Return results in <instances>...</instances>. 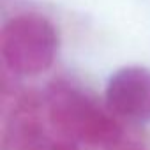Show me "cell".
Instances as JSON below:
<instances>
[{
  "label": "cell",
  "instance_id": "cell-5",
  "mask_svg": "<svg viewBox=\"0 0 150 150\" xmlns=\"http://www.w3.org/2000/svg\"><path fill=\"white\" fill-rule=\"evenodd\" d=\"M108 150H150V146H146L141 141H134V139H122L118 145L108 148Z\"/></svg>",
  "mask_w": 150,
  "mask_h": 150
},
{
  "label": "cell",
  "instance_id": "cell-1",
  "mask_svg": "<svg viewBox=\"0 0 150 150\" xmlns=\"http://www.w3.org/2000/svg\"><path fill=\"white\" fill-rule=\"evenodd\" d=\"M41 94L55 125L80 146L108 150L125 139L120 118L80 83L55 78Z\"/></svg>",
  "mask_w": 150,
  "mask_h": 150
},
{
  "label": "cell",
  "instance_id": "cell-2",
  "mask_svg": "<svg viewBox=\"0 0 150 150\" xmlns=\"http://www.w3.org/2000/svg\"><path fill=\"white\" fill-rule=\"evenodd\" d=\"M2 150H80V145L64 134L42 101V94L11 92L4 88Z\"/></svg>",
  "mask_w": 150,
  "mask_h": 150
},
{
  "label": "cell",
  "instance_id": "cell-3",
  "mask_svg": "<svg viewBox=\"0 0 150 150\" xmlns=\"http://www.w3.org/2000/svg\"><path fill=\"white\" fill-rule=\"evenodd\" d=\"M58 51L55 25L35 13L16 14L4 23L0 34V57L13 76H35L51 67Z\"/></svg>",
  "mask_w": 150,
  "mask_h": 150
},
{
  "label": "cell",
  "instance_id": "cell-4",
  "mask_svg": "<svg viewBox=\"0 0 150 150\" xmlns=\"http://www.w3.org/2000/svg\"><path fill=\"white\" fill-rule=\"evenodd\" d=\"M104 103L120 120L143 125L150 122V69L125 65L108 78Z\"/></svg>",
  "mask_w": 150,
  "mask_h": 150
}]
</instances>
